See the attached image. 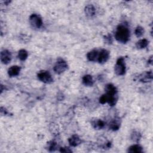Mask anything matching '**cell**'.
Listing matches in <instances>:
<instances>
[{"mask_svg":"<svg viewBox=\"0 0 153 153\" xmlns=\"http://www.w3.org/2000/svg\"><path fill=\"white\" fill-rule=\"evenodd\" d=\"M127 152L131 153H142L143 151L142 148L140 145H133L128 148Z\"/></svg>","mask_w":153,"mask_h":153,"instance_id":"cell-16","label":"cell"},{"mask_svg":"<svg viewBox=\"0 0 153 153\" xmlns=\"http://www.w3.org/2000/svg\"><path fill=\"white\" fill-rule=\"evenodd\" d=\"M148 42H149L146 39H142L136 42V46L138 48L142 49L147 47V45H148Z\"/></svg>","mask_w":153,"mask_h":153,"instance_id":"cell-18","label":"cell"},{"mask_svg":"<svg viewBox=\"0 0 153 153\" xmlns=\"http://www.w3.org/2000/svg\"><path fill=\"white\" fill-rule=\"evenodd\" d=\"M48 149L49 151H55L57 148V143L54 141H50L47 143Z\"/></svg>","mask_w":153,"mask_h":153,"instance_id":"cell-21","label":"cell"},{"mask_svg":"<svg viewBox=\"0 0 153 153\" xmlns=\"http://www.w3.org/2000/svg\"><path fill=\"white\" fill-rule=\"evenodd\" d=\"M120 127V123L118 120H113L109 125V127L111 130H113V131H116L119 129Z\"/></svg>","mask_w":153,"mask_h":153,"instance_id":"cell-17","label":"cell"},{"mask_svg":"<svg viewBox=\"0 0 153 153\" xmlns=\"http://www.w3.org/2000/svg\"><path fill=\"white\" fill-rule=\"evenodd\" d=\"M153 75L152 71H145L141 74H140L138 77V80L139 81L142 83H148L150 82L152 80Z\"/></svg>","mask_w":153,"mask_h":153,"instance_id":"cell-7","label":"cell"},{"mask_svg":"<svg viewBox=\"0 0 153 153\" xmlns=\"http://www.w3.org/2000/svg\"><path fill=\"white\" fill-rule=\"evenodd\" d=\"M68 142L71 146L75 147L81 143V140L77 135H74L68 139Z\"/></svg>","mask_w":153,"mask_h":153,"instance_id":"cell-9","label":"cell"},{"mask_svg":"<svg viewBox=\"0 0 153 153\" xmlns=\"http://www.w3.org/2000/svg\"><path fill=\"white\" fill-rule=\"evenodd\" d=\"M130 30L124 25H120L117 28L115 38L117 41L121 43H126L130 38Z\"/></svg>","mask_w":153,"mask_h":153,"instance_id":"cell-1","label":"cell"},{"mask_svg":"<svg viewBox=\"0 0 153 153\" xmlns=\"http://www.w3.org/2000/svg\"><path fill=\"white\" fill-rule=\"evenodd\" d=\"M152 62V56H151L148 61V64H149L151 65Z\"/></svg>","mask_w":153,"mask_h":153,"instance_id":"cell-27","label":"cell"},{"mask_svg":"<svg viewBox=\"0 0 153 153\" xmlns=\"http://www.w3.org/2000/svg\"><path fill=\"white\" fill-rule=\"evenodd\" d=\"M106 93L110 96L117 95V88L112 84H108L105 86Z\"/></svg>","mask_w":153,"mask_h":153,"instance_id":"cell-12","label":"cell"},{"mask_svg":"<svg viewBox=\"0 0 153 153\" xmlns=\"http://www.w3.org/2000/svg\"><path fill=\"white\" fill-rule=\"evenodd\" d=\"M99 53V52H98V50H93L87 54V58L89 61H92V62H95L96 61H97Z\"/></svg>","mask_w":153,"mask_h":153,"instance_id":"cell-10","label":"cell"},{"mask_svg":"<svg viewBox=\"0 0 153 153\" xmlns=\"http://www.w3.org/2000/svg\"><path fill=\"white\" fill-rule=\"evenodd\" d=\"M1 113L2 114L4 115H7L8 114V111L6 110V108H4L3 107L1 108Z\"/></svg>","mask_w":153,"mask_h":153,"instance_id":"cell-26","label":"cell"},{"mask_svg":"<svg viewBox=\"0 0 153 153\" xmlns=\"http://www.w3.org/2000/svg\"><path fill=\"white\" fill-rule=\"evenodd\" d=\"M135 34L137 37H142L143 34H144V29L140 26H138L136 27L135 31Z\"/></svg>","mask_w":153,"mask_h":153,"instance_id":"cell-22","label":"cell"},{"mask_svg":"<svg viewBox=\"0 0 153 153\" xmlns=\"http://www.w3.org/2000/svg\"><path fill=\"white\" fill-rule=\"evenodd\" d=\"M12 60V54L7 50H3L1 52V61L3 64H9Z\"/></svg>","mask_w":153,"mask_h":153,"instance_id":"cell-8","label":"cell"},{"mask_svg":"<svg viewBox=\"0 0 153 153\" xmlns=\"http://www.w3.org/2000/svg\"><path fill=\"white\" fill-rule=\"evenodd\" d=\"M28 56V53L26 50H25L24 49H22L19 51L18 58L20 61H25L27 59Z\"/></svg>","mask_w":153,"mask_h":153,"instance_id":"cell-19","label":"cell"},{"mask_svg":"<svg viewBox=\"0 0 153 153\" xmlns=\"http://www.w3.org/2000/svg\"><path fill=\"white\" fill-rule=\"evenodd\" d=\"M92 124L93 127L97 130L103 129L105 126V122L100 119H96L94 120H93L92 122Z\"/></svg>","mask_w":153,"mask_h":153,"instance_id":"cell-14","label":"cell"},{"mask_svg":"<svg viewBox=\"0 0 153 153\" xmlns=\"http://www.w3.org/2000/svg\"><path fill=\"white\" fill-rule=\"evenodd\" d=\"M60 152H72V151L68 147H61V148H60Z\"/></svg>","mask_w":153,"mask_h":153,"instance_id":"cell-25","label":"cell"},{"mask_svg":"<svg viewBox=\"0 0 153 153\" xmlns=\"http://www.w3.org/2000/svg\"><path fill=\"white\" fill-rule=\"evenodd\" d=\"M82 82L86 86H92L94 84V81L90 75H85L82 78Z\"/></svg>","mask_w":153,"mask_h":153,"instance_id":"cell-15","label":"cell"},{"mask_svg":"<svg viewBox=\"0 0 153 153\" xmlns=\"http://www.w3.org/2000/svg\"><path fill=\"white\" fill-rule=\"evenodd\" d=\"M20 70L21 68L20 67L16 65L12 66L8 70V74L11 77H16L19 74Z\"/></svg>","mask_w":153,"mask_h":153,"instance_id":"cell-11","label":"cell"},{"mask_svg":"<svg viewBox=\"0 0 153 153\" xmlns=\"http://www.w3.org/2000/svg\"><path fill=\"white\" fill-rule=\"evenodd\" d=\"M114 71L117 75H123L126 73V65L124 58L120 57L117 59L114 67Z\"/></svg>","mask_w":153,"mask_h":153,"instance_id":"cell-2","label":"cell"},{"mask_svg":"<svg viewBox=\"0 0 153 153\" xmlns=\"http://www.w3.org/2000/svg\"><path fill=\"white\" fill-rule=\"evenodd\" d=\"M38 80L45 84H51L53 82V79L47 71H41L37 75Z\"/></svg>","mask_w":153,"mask_h":153,"instance_id":"cell-3","label":"cell"},{"mask_svg":"<svg viewBox=\"0 0 153 153\" xmlns=\"http://www.w3.org/2000/svg\"><path fill=\"white\" fill-rule=\"evenodd\" d=\"M108 102V96L106 94H103L99 98V102L101 104H105Z\"/></svg>","mask_w":153,"mask_h":153,"instance_id":"cell-23","label":"cell"},{"mask_svg":"<svg viewBox=\"0 0 153 153\" xmlns=\"http://www.w3.org/2000/svg\"><path fill=\"white\" fill-rule=\"evenodd\" d=\"M68 67V66L67 62L64 59L60 58L56 62L53 68V70L55 72V73L58 74H61L67 70Z\"/></svg>","mask_w":153,"mask_h":153,"instance_id":"cell-4","label":"cell"},{"mask_svg":"<svg viewBox=\"0 0 153 153\" xmlns=\"http://www.w3.org/2000/svg\"><path fill=\"white\" fill-rule=\"evenodd\" d=\"M84 12H85L86 15L87 17L92 18L94 16L96 13V9L92 4H89L86 6Z\"/></svg>","mask_w":153,"mask_h":153,"instance_id":"cell-13","label":"cell"},{"mask_svg":"<svg viewBox=\"0 0 153 153\" xmlns=\"http://www.w3.org/2000/svg\"><path fill=\"white\" fill-rule=\"evenodd\" d=\"M29 23L31 26L35 29H40L42 26L41 18L37 14H32L29 17Z\"/></svg>","mask_w":153,"mask_h":153,"instance_id":"cell-5","label":"cell"},{"mask_svg":"<svg viewBox=\"0 0 153 153\" xmlns=\"http://www.w3.org/2000/svg\"><path fill=\"white\" fill-rule=\"evenodd\" d=\"M141 138V135L140 134L139 132L137 131L133 132V133L131 135V139L134 142H138L140 140Z\"/></svg>","mask_w":153,"mask_h":153,"instance_id":"cell-20","label":"cell"},{"mask_svg":"<svg viewBox=\"0 0 153 153\" xmlns=\"http://www.w3.org/2000/svg\"><path fill=\"white\" fill-rule=\"evenodd\" d=\"M110 58V52L105 49L100 50L99 53L97 61L100 64H104L107 62Z\"/></svg>","mask_w":153,"mask_h":153,"instance_id":"cell-6","label":"cell"},{"mask_svg":"<svg viewBox=\"0 0 153 153\" xmlns=\"http://www.w3.org/2000/svg\"><path fill=\"white\" fill-rule=\"evenodd\" d=\"M104 40L105 42L108 44H111L113 42V38L110 34H108V35L104 37Z\"/></svg>","mask_w":153,"mask_h":153,"instance_id":"cell-24","label":"cell"}]
</instances>
